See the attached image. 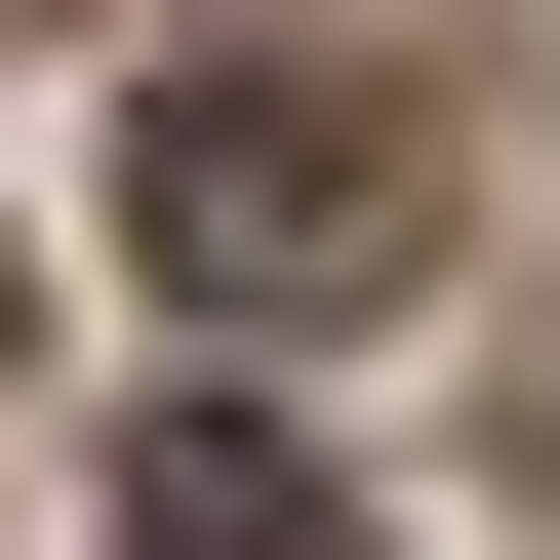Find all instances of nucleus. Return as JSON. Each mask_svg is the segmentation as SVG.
Segmentation results:
<instances>
[{
  "mask_svg": "<svg viewBox=\"0 0 560 560\" xmlns=\"http://www.w3.org/2000/svg\"><path fill=\"white\" fill-rule=\"evenodd\" d=\"M120 200H161L200 320H361V280H400V120H361V81H161Z\"/></svg>",
  "mask_w": 560,
  "mask_h": 560,
  "instance_id": "obj_1",
  "label": "nucleus"
},
{
  "mask_svg": "<svg viewBox=\"0 0 560 560\" xmlns=\"http://www.w3.org/2000/svg\"><path fill=\"white\" fill-rule=\"evenodd\" d=\"M120 560H361V480L280 441V400H161V480H120Z\"/></svg>",
  "mask_w": 560,
  "mask_h": 560,
  "instance_id": "obj_2",
  "label": "nucleus"
}]
</instances>
